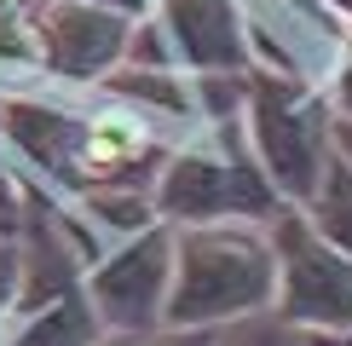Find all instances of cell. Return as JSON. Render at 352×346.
I'll use <instances>...</instances> for the list:
<instances>
[{
	"mask_svg": "<svg viewBox=\"0 0 352 346\" xmlns=\"http://www.w3.org/2000/svg\"><path fill=\"white\" fill-rule=\"evenodd\" d=\"M277 306V242L266 220L179 225L168 329H226Z\"/></svg>",
	"mask_w": 352,
	"mask_h": 346,
	"instance_id": "6da1fadb",
	"label": "cell"
},
{
	"mask_svg": "<svg viewBox=\"0 0 352 346\" xmlns=\"http://www.w3.org/2000/svg\"><path fill=\"white\" fill-rule=\"evenodd\" d=\"M156 208L173 225H202V220H277L289 208L277 196L272 173L260 168L248 144L243 115L202 122L197 139H179L156 173Z\"/></svg>",
	"mask_w": 352,
	"mask_h": 346,
	"instance_id": "7a4b0ae2",
	"label": "cell"
},
{
	"mask_svg": "<svg viewBox=\"0 0 352 346\" xmlns=\"http://www.w3.org/2000/svg\"><path fill=\"white\" fill-rule=\"evenodd\" d=\"M243 127L254 144L260 168L272 173L277 196L306 208L335 162V127L341 110L324 86H312L295 69H248V98H243Z\"/></svg>",
	"mask_w": 352,
	"mask_h": 346,
	"instance_id": "3957f363",
	"label": "cell"
},
{
	"mask_svg": "<svg viewBox=\"0 0 352 346\" xmlns=\"http://www.w3.org/2000/svg\"><path fill=\"white\" fill-rule=\"evenodd\" d=\"M277 242V323L300 335H352V254L329 242L306 208L272 220Z\"/></svg>",
	"mask_w": 352,
	"mask_h": 346,
	"instance_id": "277c9868",
	"label": "cell"
},
{
	"mask_svg": "<svg viewBox=\"0 0 352 346\" xmlns=\"http://www.w3.org/2000/svg\"><path fill=\"white\" fill-rule=\"evenodd\" d=\"M173 249H179V225L156 220L133 237L110 242L87 266V300L104 317V329H162L168 323Z\"/></svg>",
	"mask_w": 352,
	"mask_h": 346,
	"instance_id": "5b68a950",
	"label": "cell"
},
{
	"mask_svg": "<svg viewBox=\"0 0 352 346\" xmlns=\"http://www.w3.org/2000/svg\"><path fill=\"white\" fill-rule=\"evenodd\" d=\"M133 12L98 6V0H47L41 18V69L64 86H98L127 64L139 35Z\"/></svg>",
	"mask_w": 352,
	"mask_h": 346,
	"instance_id": "8992f818",
	"label": "cell"
},
{
	"mask_svg": "<svg viewBox=\"0 0 352 346\" xmlns=\"http://www.w3.org/2000/svg\"><path fill=\"white\" fill-rule=\"evenodd\" d=\"M173 58L190 76H248L254 69V23L237 0H156Z\"/></svg>",
	"mask_w": 352,
	"mask_h": 346,
	"instance_id": "52a82bcc",
	"label": "cell"
},
{
	"mask_svg": "<svg viewBox=\"0 0 352 346\" xmlns=\"http://www.w3.org/2000/svg\"><path fill=\"white\" fill-rule=\"evenodd\" d=\"M6 323H12V341L18 346H98L104 341V317L87 300V283L47 300V306H35V312L6 317Z\"/></svg>",
	"mask_w": 352,
	"mask_h": 346,
	"instance_id": "ba28073f",
	"label": "cell"
},
{
	"mask_svg": "<svg viewBox=\"0 0 352 346\" xmlns=\"http://www.w3.org/2000/svg\"><path fill=\"white\" fill-rule=\"evenodd\" d=\"M306 214L318 220V231H324L329 242H341V249L352 254V162L341 150H335V162L324 173V185H318V196L306 202Z\"/></svg>",
	"mask_w": 352,
	"mask_h": 346,
	"instance_id": "9c48e42d",
	"label": "cell"
},
{
	"mask_svg": "<svg viewBox=\"0 0 352 346\" xmlns=\"http://www.w3.org/2000/svg\"><path fill=\"white\" fill-rule=\"evenodd\" d=\"M41 18L47 0H0V64L41 69Z\"/></svg>",
	"mask_w": 352,
	"mask_h": 346,
	"instance_id": "30bf717a",
	"label": "cell"
},
{
	"mask_svg": "<svg viewBox=\"0 0 352 346\" xmlns=\"http://www.w3.org/2000/svg\"><path fill=\"white\" fill-rule=\"evenodd\" d=\"M98 346H214V329H104Z\"/></svg>",
	"mask_w": 352,
	"mask_h": 346,
	"instance_id": "8fae6325",
	"label": "cell"
},
{
	"mask_svg": "<svg viewBox=\"0 0 352 346\" xmlns=\"http://www.w3.org/2000/svg\"><path fill=\"white\" fill-rule=\"evenodd\" d=\"M6 139V133H0ZM23 185H29V168H12L6 156H0V214H6V225L18 231V214H23Z\"/></svg>",
	"mask_w": 352,
	"mask_h": 346,
	"instance_id": "7c38bea8",
	"label": "cell"
},
{
	"mask_svg": "<svg viewBox=\"0 0 352 346\" xmlns=\"http://www.w3.org/2000/svg\"><path fill=\"white\" fill-rule=\"evenodd\" d=\"M329 98H335V110L352 115V41H346V52H341V64H335V76H329Z\"/></svg>",
	"mask_w": 352,
	"mask_h": 346,
	"instance_id": "4fadbf2b",
	"label": "cell"
},
{
	"mask_svg": "<svg viewBox=\"0 0 352 346\" xmlns=\"http://www.w3.org/2000/svg\"><path fill=\"white\" fill-rule=\"evenodd\" d=\"M98 6H116V12H133V18H151L156 0H98Z\"/></svg>",
	"mask_w": 352,
	"mask_h": 346,
	"instance_id": "5bb4252c",
	"label": "cell"
},
{
	"mask_svg": "<svg viewBox=\"0 0 352 346\" xmlns=\"http://www.w3.org/2000/svg\"><path fill=\"white\" fill-rule=\"evenodd\" d=\"M335 150L352 162V115H341V127H335Z\"/></svg>",
	"mask_w": 352,
	"mask_h": 346,
	"instance_id": "9a60e30c",
	"label": "cell"
},
{
	"mask_svg": "<svg viewBox=\"0 0 352 346\" xmlns=\"http://www.w3.org/2000/svg\"><path fill=\"white\" fill-rule=\"evenodd\" d=\"M318 346H352V335H318Z\"/></svg>",
	"mask_w": 352,
	"mask_h": 346,
	"instance_id": "2e32d148",
	"label": "cell"
},
{
	"mask_svg": "<svg viewBox=\"0 0 352 346\" xmlns=\"http://www.w3.org/2000/svg\"><path fill=\"white\" fill-rule=\"evenodd\" d=\"M324 6H335V12H341V18H352V0H324Z\"/></svg>",
	"mask_w": 352,
	"mask_h": 346,
	"instance_id": "e0dca14e",
	"label": "cell"
},
{
	"mask_svg": "<svg viewBox=\"0 0 352 346\" xmlns=\"http://www.w3.org/2000/svg\"><path fill=\"white\" fill-rule=\"evenodd\" d=\"M0 346H18V341H12V323H0Z\"/></svg>",
	"mask_w": 352,
	"mask_h": 346,
	"instance_id": "ac0fdd59",
	"label": "cell"
},
{
	"mask_svg": "<svg viewBox=\"0 0 352 346\" xmlns=\"http://www.w3.org/2000/svg\"><path fill=\"white\" fill-rule=\"evenodd\" d=\"M6 231H12V225H6V214H0V237H6Z\"/></svg>",
	"mask_w": 352,
	"mask_h": 346,
	"instance_id": "d6986e66",
	"label": "cell"
}]
</instances>
